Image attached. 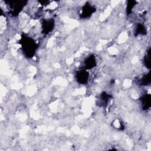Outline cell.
I'll return each instance as SVG.
<instances>
[{
  "label": "cell",
  "mask_w": 151,
  "mask_h": 151,
  "mask_svg": "<svg viewBox=\"0 0 151 151\" xmlns=\"http://www.w3.org/2000/svg\"><path fill=\"white\" fill-rule=\"evenodd\" d=\"M136 2L134 1H129L127 2V13L130 14L132 11V9L133 8L136 4Z\"/></svg>",
  "instance_id": "obj_12"
},
{
  "label": "cell",
  "mask_w": 151,
  "mask_h": 151,
  "mask_svg": "<svg viewBox=\"0 0 151 151\" xmlns=\"http://www.w3.org/2000/svg\"><path fill=\"white\" fill-rule=\"evenodd\" d=\"M147 32V30L146 28L145 27V26L139 23L137 25L136 29H135V34L136 35H145Z\"/></svg>",
  "instance_id": "obj_9"
},
{
  "label": "cell",
  "mask_w": 151,
  "mask_h": 151,
  "mask_svg": "<svg viewBox=\"0 0 151 151\" xmlns=\"http://www.w3.org/2000/svg\"><path fill=\"white\" fill-rule=\"evenodd\" d=\"M140 101L143 110H147L149 109L151 104V97L149 94H145L142 96Z\"/></svg>",
  "instance_id": "obj_6"
},
{
  "label": "cell",
  "mask_w": 151,
  "mask_h": 151,
  "mask_svg": "<svg viewBox=\"0 0 151 151\" xmlns=\"http://www.w3.org/2000/svg\"><path fill=\"white\" fill-rule=\"evenodd\" d=\"M139 84L141 86H147L149 85L150 83V73H148L147 74H145L143 75L139 80Z\"/></svg>",
  "instance_id": "obj_8"
},
{
  "label": "cell",
  "mask_w": 151,
  "mask_h": 151,
  "mask_svg": "<svg viewBox=\"0 0 151 151\" xmlns=\"http://www.w3.org/2000/svg\"><path fill=\"white\" fill-rule=\"evenodd\" d=\"M101 98V100L102 101V102L104 104H107L109 100L110 99V95L107 93H106V92H103L102 93V94H101L100 96Z\"/></svg>",
  "instance_id": "obj_11"
},
{
  "label": "cell",
  "mask_w": 151,
  "mask_h": 151,
  "mask_svg": "<svg viewBox=\"0 0 151 151\" xmlns=\"http://www.w3.org/2000/svg\"><path fill=\"white\" fill-rule=\"evenodd\" d=\"M19 43L21 45L22 51L27 57L31 58L34 56L38 48V44L32 38L24 35Z\"/></svg>",
  "instance_id": "obj_1"
},
{
  "label": "cell",
  "mask_w": 151,
  "mask_h": 151,
  "mask_svg": "<svg viewBox=\"0 0 151 151\" xmlns=\"http://www.w3.org/2000/svg\"><path fill=\"white\" fill-rule=\"evenodd\" d=\"M96 8L94 6L90 4H86L84 5L82 8L81 13V18H87L90 17L95 12Z\"/></svg>",
  "instance_id": "obj_5"
},
{
  "label": "cell",
  "mask_w": 151,
  "mask_h": 151,
  "mask_svg": "<svg viewBox=\"0 0 151 151\" xmlns=\"http://www.w3.org/2000/svg\"><path fill=\"white\" fill-rule=\"evenodd\" d=\"M77 81L80 84H85L87 83L89 79V74L86 70L82 69L77 71L76 74Z\"/></svg>",
  "instance_id": "obj_3"
},
{
  "label": "cell",
  "mask_w": 151,
  "mask_h": 151,
  "mask_svg": "<svg viewBox=\"0 0 151 151\" xmlns=\"http://www.w3.org/2000/svg\"><path fill=\"white\" fill-rule=\"evenodd\" d=\"M150 51L151 49L150 48H149L143 58L144 64L145 67L148 69L150 68Z\"/></svg>",
  "instance_id": "obj_10"
},
{
  "label": "cell",
  "mask_w": 151,
  "mask_h": 151,
  "mask_svg": "<svg viewBox=\"0 0 151 151\" xmlns=\"http://www.w3.org/2000/svg\"><path fill=\"white\" fill-rule=\"evenodd\" d=\"M54 27V21L52 19H44L42 22V32L45 34H48L52 31Z\"/></svg>",
  "instance_id": "obj_4"
},
{
  "label": "cell",
  "mask_w": 151,
  "mask_h": 151,
  "mask_svg": "<svg viewBox=\"0 0 151 151\" xmlns=\"http://www.w3.org/2000/svg\"><path fill=\"white\" fill-rule=\"evenodd\" d=\"M84 64L86 69H92L93 68H94L97 64L95 56L94 55H89L85 60Z\"/></svg>",
  "instance_id": "obj_7"
},
{
  "label": "cell",
  "mask_w": 151,
  "mask_h": 151,
  "mask_svg": "<svg viewBox=\"0 0 151 151\" xmlns=\"http://www.w3.org/2000/svg\"><path fill=\"white\" fill-rule=\"evenodd\" d=\"M11 9V13L14 16L18 15L24 6L25 5L27 1H8L6 2Z\"/></svg>",
  "instance_id": "obj_2"
}]
</instances>
